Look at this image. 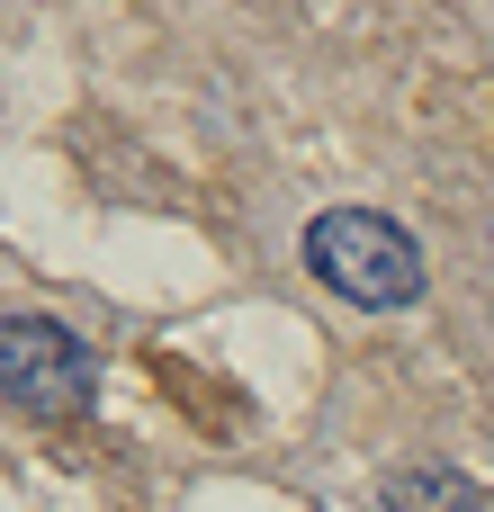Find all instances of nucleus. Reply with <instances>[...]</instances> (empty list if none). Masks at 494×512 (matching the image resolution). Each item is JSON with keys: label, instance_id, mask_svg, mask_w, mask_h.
I'll return each instance as SVG.
<instances>
[{"label": "nucleus", "instance_id": "obj_3", "mask_svg": "<svg viewBox=\"0 0 494 512\" xmlns=\"http://www.w3.org/2000/svg\"><path fill=\"white\" fill-rule=\"evenodd\" d=\"M387 512H486V495L459 477V468H405L387 486Z\"/></svg>", "mask_w": 494, "mask_h": 512}, {"label": "nucleus", "instance_id": "obj_2", "mask_svg": "<svg viewBox=\"0 0 494 512\" xmlns=\"http://www.w3.org/2000/svg\"><path fill=\"white\" fill-rule=\"evenodd\" d=\"M0 396L27 405V414H81L90 405V351L63 324L9 315L0 324Z\"/></svg>", "mask_w": 494, "mask_h": 512}, {"label": "nucleus", "instance_id": "obj_1", "mask_svg": "<svg viewBox=\"0 0 494 512\" xmlns=\"http://www.w3.org/2000/svg\"><path fill=\"white\" fill-rule=\"evenodd\" d=\"M306 270H315L333 297L369 306V315H396V306L423 297V252H414V234H405L396 216H378V207H324V216L306 225Z\"/></svg>", "mask_w": 494, "mask_h": 512}]
</instances>
